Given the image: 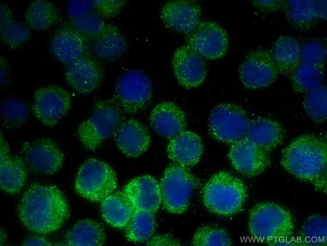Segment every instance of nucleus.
Here are the masks:
<instances>
[{
  "label": "nucleus",
  "instance_id": "16",
  "mask_svg": "<svg viewBox=\"0 0 327 246\" xmlns=\"http://www.w3.org/2000/svg\"><path fill=\"white\" fill-rule=\"evenodd\" d=\"M104 75L102 65L87 52L68 64L65 70L68 83L81 94L97 89L102 84Z\"/></svg>",
  "mask_w": 327,
  "mask_h": 246
},
{
  "label": "nucleus",
  "instance_id": "31",
  "mask_svg": "<svg viewBox=\"0 0 327 246\" xmlns=\"http://www.w3.org/2000/svg\"><path fill=\"white\" fill-rule=\"evenodd\" d=\"M155 220L153 213L142 210H134L125 226V236L132 242H143L153 235Z\"/></svg>",
  "mask_w": 327,
  "mask_h": 246
},
{
  "label": "nucleus",
  "instance_id": "20",
  "mask_svg": "<svg viewBox=\"0 0 327 246\" xmlns=\"http://www.w3.org/2000/svg\"><path fill=\"white\" fill-rule=\"evenodd\" d=\"M150 121L158 134L169 139L184 131L186 126L184 111L171 101H164L156 105L150 112Z\"/></svg>",
  "mask_w": 327,
  "mask_h": 246
},
{
  "label": "nucleus",
  "instance_id": "26",
  "mask_svg": "<svg viewBox=\"0 0 327 246\" xmlns=\"http://www.w3.org/2000/svg\"><path fill=\"white\" fill-rule=\"evenodd\" d=\"M92 48L99 57L109 59L122 55L127 50V44L119 29L107 24L102 33L93 39Z\"/></svg>",
  "mask_w": 327,
  "mask_h": 246
},
{
  "label": "nucleus",
  "instance_id": "14",
  "mask_svg": "<svg viewBox=\"0 0 327 246\" xmlns=\"http://www.w3.org/2000/svg\"><path fill=\"white\" fill-rule=\"evenodd\" d=\"M228 157L237 171L250 177L261 174L271 164L268 153L246 137L232 144Z\"/></svg>",
  "mask_w": 327,
  "mask_h": 246
},
{
  "label": "nucleus",
  "instance_id": "30",
  "mask_svg": "<svg viewBox=\"0 0 327 246\" xmlns=\"http://www.w3.org/2000/svg\"><path fill=\"white\" fill-rule=\"evenodd\" d=\"M25 19L33 29L44 30L56 24L60 16L57 8L51 2L37 0L33 2L28 8Z\"/></svg>",
  "mask_w": 327,
  "mask_h": 246
},
{
  "label": "nucleus",
  "instance_id": "41",
  "mask_svg": "<svg viewBox=\"0 0 327 246\" xmlns=\"http://www.w3.org/2000/svg\"><path fill=\"white\" fill-rule=\"evenodd\" d=\"M93 9L89 1L72 0L66 4V9L70 16L76 19L89 13Z\"/></svg>",
  "mask_w": 327,
  "mask_h": 246
},
{
  "label": "nucleus",
  "instance_id": "13",
  "mask_svg": "<svg viewBox=\"0 0 327 246\" xmlns=\"http://www.w3.org/2000/svg\"><path fill=\"white\" fill-rule=\"evenodd\" d=\"M22 152L26 162L33 171L44 174H52L57 171L64 160L60 147L48 138L24 143Z\"/></svg>",
  "mask_w": 327,
  "mask_h": 246
},
{
  "label": "nucleus",
  "instance_id": "15",
  "mask_svg": "<svg viewBox=\"0 0 327 246\" xmlns=\"http://www.w3.org/2000/svg\"><path fill=\"white\" fill-rule=\"evenodd\" d=\"M172 66L177 81L185 88L198 87L206 79L207 69L204 60L187 45L175 50Z\"/></svg>",
  "mask_w": 327,
  "mask_h": 246
},
{
  "label": "nucleus",
  "instance_id": "37",
  "mask_svg": "<svg viewBox=\"0 0 327 246\" xmlns=\"http://www.w3.org/2000/svg\"><path fill=\"white\" fill-rule=\"evenodd\" d=\"M107 24L97 12L89 13L71 21L73 29L85 38L92 39L102 33Z\"/></svg>",
  "mask_w": 327,
  "mask_h": 246
},
{
  "label": "nucleus",
  "instance_id": "47",
  "mask_svg": "<svg viewBox=\"0 0 327 246\" xmlns=\"http://www.w3.org/2000/svg\"><path fill=\"white\" fill-rule=\"evenodd\" d=\"M315 14L318 18L326 19V1H311Z\"/></svg>",
  "mask_w": 327,
  "mask_h": 246
},
{
  "label": "nucleus",
  "instance_id": "27",
  "mask_svg": "<svg viewBox=\"0 0 327 246\" xmlns=\"http://www.w3.org/2000/svg\"><path fill=\"white\" fill-rule=\"evenodd\" d=\"M106 236L103 226L90 219L77 221L68 232L66 241L74 246H99L104 244Z\"/></svg>",
  "mask_w": 327,
  "mask_h": 246
},
{
  "label": "nucleus",
  "instance_id": "5",
  "mask_svg": "<svg viewBox=\"0 0 327 246\" xmlns=\"http://www.w3.org/2000/svg\"><path fill=\"white\" fill-rule=\"evenodd\" d=\"M123 112L112 99L96 101L91 115L78 127L80 142L88 149H97L119 126Z\"/></svg>",
  "mask_w": 327,
  "mask_h": 246
},
{
  "label": "nucleus",
  "instance_id": "7",
  "mask_svg": "<svg viewBox=\"0 0 327 246\" xmlns=\"http://www.w3.org/2000/svg\"><path fill=\"white\" fill-rule=\"evenodd\" d=\"M159 184L164 208L181 214L187 210L197 181L187 167L174 163L165 169Z\"/></svg>",
  "mask_w": 327,
  "mask_h": 246
},
{
  "label": "nucleus",
  "instance_id": "29",
  "mask_svg": "<svg viewBox=\"0 0 327 246\" xmlns=\"http://www.w3.org/2000/svg\"><path fill=\"white\" fill-rule=\"evenodd\" d=\"M281 9L288 22L298 29H310L318 19L310 0L282 1Z\"/></svg>",
  "mask_w": 327,
  "mask_h": 246
},
{
  "label": "nucleus",
  "instance_id": "34",
  "mask_svg": "<svg viewBox=\"0 0 327 246\" xmlns=\"http://www.w3.org/2000/svg\"><path fill=\"white\" fill-rule=\"evenodd\" d=\"M0 112L3 125L8 129H14L25 122L29 114L27 105L21 99L11 97L1 104Z\"/></svg>",
  "mask_w": 327,
  "mask_h": 246
},
{
  "label": "nucleus",
  "instance_id": "38",
  "mask_svg": "<svg viewBox=\"0 0 327 246\" xmlns=\"http://www.w3.org/2000/svg\"><path fill=\"white\" fill-rule=\"evenodd\" d=\"M0 32L2 42L11 48H17L22 46L30 37V32L27 27L16 21H11Z\"/></svg>",
  "mask_w": 327,
  "mask_h": 246
},
{
  "label": "nucleus",
  "instance_id": "36",
  "mask_svg": "<svg viewBox=\"0 0 327 246\" xmlns=\"http://www.w3.org/2000/svg\"><path fill=\"white\" fill-rule=\"evenodd\" d=\"M191 244L195 246H229L230 238L223 228L207 225L198 228L194 233Z\"/></svg>",
  "mask_w": 327,
  "mask_h": 246
},
{
  "label": "nucleus",
  "instance_id": "17",
  "mask_svg": "<svg viewBox=\"0 0 327 246\" xmlns=\"http://www.w3.org/2000/svg\"><path fill=\"white\" fill-rule=\"evenodd\" d=\"M122 192L134 210H142L153 214L161 204L160 184L150 175H144L130 180Z\"/></svg>",
  "mask_w": 327,
  "mask_h": 246
},
{
  "label": "nucleus",
  "instance_id": "48",
  "mask_svg": "<svg viewBox=\"0 0 327 246\" xmlns=\"http://www.w3.org/2000/svg\"><path fill=\"white\" fill-rule=\"evenodd\" d=\"M23 245H50L46 239L40 236H33L27 239L22 244Z\"/></svg>",
  "mask_w": 327,
  "mask_h": 246
},
{
  "label": "nucleus",
  "instance_id": "12",
  "mask_svg": "<svg viewBox=\"0 0 327 246\" xmlns=\"http://www.w3.org/2000/svg\"><path fill=\"white\" fill-rule=\"evenodd\" d=\"M189 34L187 45L201 56L209 59H217L227 52V33L215 22L200 21Z\"/></svg>",
  "mask_w": 327,
  "mask_h": 246
},
{
  "label": "nucleus",
  "instance_id": "39",
  "mask_svg": "<svg viewBox=\"0 0 327 246\" xmlns=\"http://www.w3.org/2000/svg\"><path fill=\"white\" fill-rule=\"evenodd\" d=\"M326 56V47L320 41H308L300 48V60L302 63L324 68Z\"/></svg>",
  "mask_w": 327,
  "mask_h": 246
},
{
  "label": "nucleus",
  "instance_id": "21",
  "mask_svg": "<svg viewBox=\"0 0 327 246\" xmlns=\"http://www.w3.org/2000/svg\"><path fill=\"white\" fill-rule=\"evenodd\" d=\"M203 149L199 135L193 132L184 130L171 139L167 152L169 158L175 163L188 168L199 162Z\"/></svg>",
  "mask_w": 327,
  "mask_h": 246
},
{
  "label": "nucleus",
  "instance_id": "8",
  "mask_svg": "<svg viewBox=\"0 0 327 246\" xmlns=\"http://www.w3.org/2000/svg\"><path fill=\"white\" fill-rule=\"evenodd\" d=\"M152 96L150 79L143 72L130 70L118 78L112 99L123 112L134 114L143 109Z\"/></svg>",
  "mask_w": 327,
  "mask_h": 246
},
{
  "label": "nucleus",
  "instance_id": "22",
  "mask_svg": "<svg viewBox=\"0 0 327 246\" xmlns=\"http://www.w3.org/2000/svg\"><path fill=\"white\" fill-rule=\"evenodd\" d=\"M115 139L118 148L131 157L143 154L150 143L147 130L135 119H129L120 125L115 131Z\"/></svg>",
  "mask_w": 327,
  "mask_h": 246
},
{
  "label": "nucleus",
  "instance_id": "11",
  "mask_svg": "<svg viewBox=\"0 0 327 246\" xmlns=\"http://www.w3.org/2000/svg\"><path fill=\"white\" fill-rule=\"evenodd\" d=\"M239 74L243 85L252 89L269 86L280 74L271 52L262 48L255 49L246 55Z\"/></svg>",
  "mask_w": 327,
  "mask_h": 246
},
{
  "label": "nucleus",
  "instance_id": "1",
  "mask_svg": "<svg viewBox=\"0 0 327 246\" xmlns=\"http://www.w3.org/2000/svg\"><path fill=\"white\" fill-rule=\"evenodd\" d=\"M19 217L30 230L47 234L60 229L70 215L63 193L56 186L33 183L22 196Z\"/></svg>",
  "mask_w": 327,
  "mask_h": 246
},
{
  "label": "nucleus",
  "instance_id": "35",
  "mask_svg": "<svg viewBox=\"0 0 327 246\" xmlns=\"http://www.w3.org/2000/svg\"><path fill=\"white\" fill-rule=\"evenodd\" d=\"M304 107L309 117L317 122H324L327 116V90L320 85L306 93Z\"/></svg>",
  "mask_w": 327,
  "mask_h": 246
},
{
  "label": "nucleus",
  "instance_id": "45",
  "mask_svg": "<svg viewBox=\"0 0 327 246\" xmlns=\"http://www.w3.org/2000/svg\"><path fill=\"white\" fill-rule=\"evenodd\" d=\"M0 30L13 21L12 12L10 9L4 4L0 5Z\"/></svg>",
  "mask_w": 327,
  "mask_h": 246
},
{
  "label": "nucleus",
  "instance_id": "2",
  "mask_svg": "<svg viewBox=\"0 0 327 246\" xmlns=\"http://www.w3.org/2000/svg\"><path fill=\"white\" fill-rule=\"evenodd\" d=\"M281 164L296 178L326 194L327 146L322 137L305 134L295 138L283 150Z\"/></svg>",
  "mask_w": 327,
  "mask_h": 246
},
{
  "label": "nucleus",
  "instance_id": "3",
  "mask_svg": "<svg viewBox=\"0 0 327 246\" xmlns=\"http://www.w3.org/2000/svg\"><path fill=\"white\" fill-rule=\"evenodd\" d=\"M243 182L228 172L213 174L204 186L202 200L212 213L228 217L241 210L247 198Z\"/></svg>",
  "mask_w": 327,
  "mask_h": 246
},
{
  "label": "nucleus",
  "instance_id": "32",
  "mask_svg": "<svg viewBox=\"0 0 327 246\" xmlns=\"http://www.w3.org/2000/svg\"><path fill=\"white\" fill-rule=\"evenodd\" d=\"M324 68L300 63L290 74L293 90L298 93H307L321 85Z\"/></svg>",
  "mask_w": 327,
  "mask_h": 246
},
{
  "label": "nucleus",
  "instance_id": "28",
  "mask_svg": "<svg viewBox=\"0 0 327 246\" xmlns=\"http://www.w3.org/2000/svg\"><path fill=\"white\" fill-rule=\"evenodd\" d=\"M300 46L290 36H281L274 45L271 53L280 74L290 75L300 64Z\"/></svg>",
  "mask_w": 327,
  "mask_h": 246
},
{
  "label": "nucleus",
  "instance_id": "23",
  "mask_svg": "<svg viewBox=\"0 0 327 246\" xmlns=\"http://www.w3.org/2000/svg\"><path fill=\"white\" fill-rule=\"evenodd\" d=\"M51 48L59 61L68 65L86 52V38L72 27L62 26L53 35Z\"/></svg>",
  "mask_w": 327,
  "mask_h": 246
},
{
  "label": "nucleus",
  "instance_id": "6",
  "mask_svg": "<svg viewBox=\"0 0 327 246\" xmlns=\"http://www.w3.org/2000/svg\"><path fill=\"white\" fill-rule=\"evenodd\" d=\"M117 188V179L113 168L95 158L89 159L81 165L74 183L76 193L93 202H101Z\"/></svg>",
  "mask_w": 327,
  "mask_h": 246
},
{
  "label": "nucleus",
  "instance_id": "33",
  "mask_svg": "<svg viewBox=\"0 0 327 246\" xmlns=\"http://www.w3.org/2000/svg\"><path fill=\"white\" fill-rule=\"evenodd\" d=\"M301 246H324L327 244V218L314 214L305 221L298 239Z\"/></svg>",
  "mask_w": 327,
  "mask_h": 246
},
{
  "label": "nucleus",
  "instance_id": "46",
  "mask_svg": "<svg viewBox=\"0 0 327 246\" xmlns=\"http://www.w3.org/2000/svg\"><path fill=\"white\" fill-rule=\"evenodd\" d=\"M266 244L270 246L300 245L298 239H296L293 236L277 238Z\"/></svg>",
  "mask_w": 327,
  "mask_h": 246
},
{
  "label": "nucleus",
  "instance_id": "42",
  "mask_svg": "<svg viewBox=\"0 0 327 246\" xmlns=\"http://www.w3.org/2000/svg\"><path fill=\"white\" fill-rule=\"evenodd\" d=\"M148 245H181L179 239L170 234H160L151 236L147 240Z\"/></svg>",
  "mask_w": 327,
  "mask_h": 246
},
{
  "label": "nucleus",
  "instance_id": "4",
  "mask_svg": "<svg viewBox=\"0 0 327 246\" xmlns=\"http://www.w3.org/2000/svg\"><path fill=\"white\" fill-rule=\"evenodd\" d=\"M248 226L251 236L265 243L277 238L293 236L295 228L289 211L270 202L259 203L251 209Z\"/></svg>",
  "mask_w": 327,
  "mask_h": 246
},
{
  "label": "nucleus",
  "instance_id": "25",
  "mask_svg": "<svg viewBox=\"0 0 327 246\" xmlns=\"http://www.w3.org/2000/svg\"><path fill=\"white\" fill-rule=\"evenodd\" d=\"M103 219L111 226L125 228L131 218L134 209L122 191H115L102 202L101 205Z\"/></svg>",
  "mask_w": 327,
  "mask_h": 246
},
{
  "label": "nucleus",
  "instance_id": "24",
  "mask_svg": "<svg viewBox=\"0 0 327 246\" xmlns=\"http://www.w3.org/2000/svg\"><path fill=\"white\" fill-rule=\"evenodd\" d=\"M284 137L282 126L267 117H258L250 121L246 135L251 141L268 153L281 145Z\"/></svg>",
  "mask_w": 327,
  "mask_h": 246
},
{
  "label": "nucleus",
  "instance_id": "9",
  "mask_svg": "<svg viewBox=\"0 0 327 246\" xmlns=\"http://www.w3.org/2000/svg\"><path fill=\"white\" fill-rule=\"evenodd\" d=\"M250 122L245 111L233 103H221L212 110L208 121L210 134L216 140L233 144L246 137Z\"/></svg>",
  "mask_w": 327,
  "mask_h": 246
},
{
  "label": "nucleus",
  "instance_id": "43",
  "mask_svg": "<svg viewBox=\"0 0 327 246\" xmlns=\"http://www.w3.org/2000/svg\"><path fill=\"white\" fill-rule=\"evenodd\" d=\"M252 3L259 11L265 13H271L276 12L279 9H281L282 1L257 0L252 1Z\"/></svg>",
  "mask_w": 327,
  "mask_h": 246
},
{
  "label": "nucleus",
  "instance_id": "44",
  "mask_svg": "<svg viewBox=\"0 0 327 246\" xmlns=\"http://www.w3.org/2000/svg\"><path fill=\"white\" fill-rule=\"evenodd\" d=\"M10 78L9 65L6 58L0 57V85L1 88H4L7 85Z\"/></svg>",
  "mask_w": 327,
  "mask_h": 246
},
{
  "label": "nucleus",
  "instance_id": "40",
  "mask_svg": "<svg viewBox=\"0 0 327 246\" xmlns=\"http://www.w3.org/2000/svg\"><path fill=\"white\" fill-rule=\"evenodd\" d=\"M93 8L100 16L105 18H113L120 12L127 3L124 0L89 1Z\"/></svg>",
  "mask_w": 327,
  "mask_h": 246
},
{
  "label": "nucleus",
  "instance_id": "10",
  "mask_svg": "<svg viewBox=\"0 0 327 246\" xmlns=\"http://www.w3.org/2000/svg\"><path fill=\"white\" fill-rule=\"evenodd\" d=\"M71 106V99L66 90L49 85L36 90L32 111L44 125L52 127L68 113Z\"/></svg>",
  "mask_w": 327,
  "mask_h": 246
},
{
  "label": "nucleus",
  "instance_id": "18",
  "mask_svg": "<svg viewBox=\"0 0 327 246\" xmlns=\"http://www.w3.org/2000/svg\"><path fill=\"white\" fill-rule=\"evenodd\" d=\"M201 9L197 3L179 0L166 2L161 7L160 17L169 27L178 32L190 33L200 22Z\"/></svg>",
  "mask_w": 327,
  "mask_h": 246
},
{
  "label": "nucleus",
  "instance_id": "19",
  "mask_svg": "<svg viewBox=\"0 0 327 246\" xmlns=\"http://www.w3.org/2000/svg\"><path fill=\"white\" fill-rule=\"evenodd\" d=\"M27 176L25 161L21 157L11 154L9 145L1 133V188L7 193L16 194L22 189Z\"/></svg>",
  "mask_w": 327,
  "mask_h": 246
}]
</instances>
